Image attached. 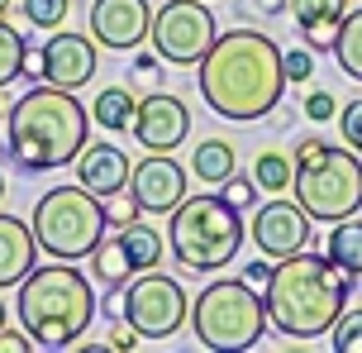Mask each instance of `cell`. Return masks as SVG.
I'll return each mask as SVG.
<instances>
[{"instance_id": "1", "label": "cell", "mask_w": 362, "mask_h": 353, "mask_svg": "<svg viewBox=\"0 0 362 353\" xmlns=\"http://www.w3.org/2000/svg\"><path fill=\"white\" fill-rule=\"evenodd\" d=\"M200 67V96L205 105L224 120H262L276 110V100L286 91L281 72V48L257 29H229L210 43V53L196 62Z\"/></svg>"}, {"instance_id": "2", "label": "cell", "mask_w": 362, "mask_h": 353, "mask_svg": "<svg viewBox=\"0 0 362 353\" xmlns=\"http://www.w3.org/2000/svg\"><path fill=\"white\" fill-rule=\"evenodd\" d=\"M348 291H353V272L329 262L325 253L300 248L272 267L262 301H267L272 330H281L286 339H320L348 311Z\"/></svg>"}, {"instance_id": "3", "label": "cell", "mask_w": 362, "mask_h": 353, "mask_svg": "<svg viewBox=\"0 0 362 353\" xmlns=\"http://www.w3.org/2000/svg\"><path fill=\"white\" fill-rule=\"evenodd\" d=\"M10 158L24 172H57L86 149L90 115L67 86H29L10 110Z\"/></svg>"}, {"instance_id": "4", "label": "cell", "mask_w": 362, "mask_h": 353, "mask_svg": "<svg viewBox=\"0 0 362 353\" xmlns=\"http://www.w3.org/2000/svg\"><path fill=\"white\" fill-rule=\"evenodd\" d=\"M95 320V291L90 277L76 272V262L53 258L19 282V325L38 349H72Z\"/></svg>"}, {"instance_id": "5", "label": "cell", "mask_w": 362, "mask_h": 353, "mask_svg": "<svg viewBox=\"0 0 362 353\" xmlns=\"http://www.w3.org/2000/svg\"><path fill=\"white\" fill-rule=\"evenodd\" d=\"M296 201L305 205L310 220H325V224H339L348 215L362 210V158L353 149H339L329 139H300L296 144Z\"/></svg>"}, {"instance_id": "6", "label": "cell", "mask_w": 362, "mask_h": 353, "mask_svg": "<svg viewBox=\"0 0 362 353\" xmlns=\"http://www.w3.org/2000/svg\"><path fill=\"white\" fill-rule=\"evenodd\" d=\"M167 239H172V258L186 272H219L224 262L238 258L243 220L224 196H181Z\"/></svg>"}, {"instance_id": "7", "label": "cell", "mask_w": 362, "mask_h": 353, "mask_svg": "<svg viewBox=\"0 0 362 353\" xmlns=\"http://www.w3.org/2000/svg\"><path fill=\"white\" fill-rule=\"evenodd\" d=\"M267 301L243 277H219L191 301V330L205 349L243 353L267 335Z\"/></svg>"}, {"instance_id": "8", "label": "cell", "mask_w": 362, "mask_h": 353, "mask_svg": "<svg viewBox=\"0 0 362 353\" xmlns=\"http://www.w3.org/2000/svg\"><path fill=\"white\" fill-rule=\"evenodd\" d=\"M34 239H38V253L48 258H62V262H81L90 258V248L105 239V201L90 196L86 186H53L43 191L34 205Z\"/></svg>"}, {"instance_id": "9", "label": "cell", "mask_w": 362, "mask_h": 353, "mask_svg": "<svg viewBox=\"0 0 362 353\" xmlns=\"http://www.w3.org/2000/svg\"><path fill=\"white\" fill-rule=\"evenodd\" d=\"M124 320L139 330L144 339H172L191 320V296L177 277H167L158 267L148 272H134L124 282V301H119Z\"/></svg>"}, {"instance_id": "10", "label": "cell", "mask_w": 362, "mask_h": 353, "mask_svg": "<svg viewBox=\"0 0 362 353\" xmlns=\"http://www.w3.org/2000/svg\"><path fill=\"white\" fill-rule=\"evenodd\" d=\"M153 53L172 62V67H196L200 57L210 53V43L219 38L215 15L205 0H167L163 10H153Z\"/></svg>"}, {"instance_id": "11", "label": "cell", "mask_w": 362, "mask_h": 353, "mask_svg": "<svg viewBox=\"0 0 362 353\" xmlns=\"http://www.w3.org/2000/svg\"><path fill=\"white\" fill-rule=\"evenodd\" d=\"M248 234H253L257 253H267L272 262H281V258L300 253V248L310 243V215H305V205H300V201L272 196L267 205H257Z\"/></svg>"}, {"instance_id": "12", "label": "cell", "mask_w": 362, "mask_h": 353, "mask_svg": "<svg viewBox=\"0 0 362 353\" xmlns=\"http://www.w3.org/2000/svg\"><path fill=\"white\" fill-rule=\"evenodd\" d=\"M129 134L139 139V149H144V153H177L181 139L191 134V110H186V100H181V96L153 91V96L139 100Z\"/></svg>"}, {"instance_id": "13", "label": "cell", "mask_w": 362, "mask_h": 353, "mask_svg": "<svg viewBox=\"0 0 362 353\" xmlns=\"http://www.w3.org/2000/svg\"><path fill=\"white\" fill-rule=\"evenodd\" d=\"M153 29V5L148 0H90V38L105 53L139 48Z\"/></svg>"}, {"instance_id": "14", "label": "cell", "mask_w": 362, "mask_h": 353, "mask_svg": "<svg viewBox=\"0 0 362 353\" xmlns=\"http://www.w3.org/2000/svg\"><path fill=\"white\" fill-rule=\"evenodd\" d=\"M186 172L181 163H172V153H148L139 168L129 172V196L139 201L144 215H172L186 196Z\"/></svg>"}, {"instance_id": "15", "label": "cell", "mask_w": 362, "mask_h": 353, "mask_svg": "<svg viewBox=\"0 0 362 353\" xmlns=\"http://www.w3.org/2000/svg\"><path fill=\"white\" fill-rule=\"evenodd\" d=\"M43 53V81H53V86H86L90 76H95V38L86 34H72V29H48V43L38 48Z\"/></svg>"}, {"instance_id": "16", "label": "cell", "mask_w": 362, "mask_h": 353, "mask_svg": "<svg viewBox=\"0 0 362 353\" xmlns=\"http://www.w3.org/2000/svg\"><path fill=\"white\" fill-rule=\"evenodd\" d=\"M129 172L134 163L124 158V149H115V144H86V149L76 153V182L86 186L90 196H115V191H129Z\"/></svg>"}, {"instance_id": "17", "label": "cell", "mask_w": 362, "mask_h": 353, "mask_svg": "<svg viewBox=\"0 0 362 353\" xmlns=\"http://www.w3.org/2000/svg\"><path fill=\"white\" fill-rule=\"evenodd\" d=\"M38 262V239L34 224L19 220V215H0V291L19 287V282L34 272Z\"/></svg>"}, {"instance_id": "18", "label": "cell", "mask_w": 362, "mask_h": 353, "mask_svg": "<svg viewBox=\"0 0 362 353\" xmlns=\"http://www.w3.org/2000/svg\"><path fill=\"white\" fill-rule=\"evenodd\" d=\"M119 248L129 253V262H134V272H148V267H158L163 262V234L153 229L148 220H129L119 224Z\"/></svg>"}, {"instance_id": "19", "label": "cell", "mask_w": 362, "mask_h": 353, "mask_svg": "<svg viewBox=\"0 0 362 353\" xmlns=\"http://www.w3.org/2000/svg\"><path fill=\"white\" fill-rule=\"evenodd\" d=\"M234 168H238V158L229 139H200L191 149V177H200V182L219 186L224 177H234Z\"/></svg>"}, {"instance_id": "20", "label": "cell", "mask_w": 362, "mask_h": 353, "mask_svg": "<svg viewBox=\"0 0 362 353\" xmlns=\"http://www.w3.org/2000/svg\"><path fill=\"white\" fill-rule=\"evenodd\" d=\"M134 110H139V96L124 91V86H105V91L90 100V120L105 134H124L134 125Z\"/></svg>"}, {"instance_id": "21", "label": "cell", "mask_w": 362, "mask_h": 353, "mask_svg": "<svg viewBox=\"0 0 362 353\" xmlns=\"http://www.w3.org/2000/svg\"><path fill=\"white\" fill-rule=\"evenodd\" d=\"M325 258L339 262L344 272H353V277H358V272H362V215H348V220H339L334 229H329Z\"/></svg>"}, {"instance_id": "22", "label": "cell", "mask_w": 362, "mask_h": 353, "mask_svg": "<svg viewBox=\"0 0 362 353\" xmlns=\"http://www.w3.org/2000/svg\"><path fill=\"white\" fill-rule=\"evenodd\" d=\"M90 277L100 282V287H124L129 277H134V262H129V253L119 248V239H100L95 248H90Z\"/></svg>"}, {"instance_id": "23", "label": "cell", "mask_w": 362, "mask_h": 353, "mask_svg": "<svg viewBox=\"0 0 362 353\" xmlns=\"http://www.w3.org/2000/svg\"><path fill=\"white\" fill-rule=\"evenodd\" d=\"M334 57L353 81H362V10L339 19V38H334Z\"/></svg>"}, {"instance_id": "24", "label": "cell", "mask_w": 362, "mask_h": 353, "mask_svg": "<svg viewBox=\"0 0 362 353\" xmlns=\"http://www.w3.org/2000/svg\"><path fill=\"white\" fill-rule=\"evenodd\" d=\"M291 177H296V163H291V153L281 149H262L253 158V182L262 186V191H272V196H281L291 186Z\"/></svg>"}, {"instance_id": "25", "label": "cell", "mask_w": 362, "mask_h": 353, "mask_svg": "<svg viewBox=\"0 0 362 353\" xmlns=\"http://www.w3.org/2000/svg\"><path fill=\"white\" fill-rule=\"evenodd\" d=\"M24 53H29L24 34L15 24H5V15H0V86H10V81L24 76Z\"/></svg>"}, {"instance_id": "26", "label": "cell", "mask_w": 362, "mask_h": 353, "mask_svg": "<svg viewBox=\"0 0 362 353\" xmlns=\"http://www.w3.org/2000/svg\"><path fill=\"white\" fill-rule=\"evenodd\" d=\"M67 10H72V0H24V19L34 29H62Z\"/></svg>"}, {"instance_id": "27", "label": "cell", "mask_w": 362, "mask_h": 353, "mask_svg": "<svg viewBox=\"0 0 362 353\" xmlns=\"http://www.w3.org/2000/svg\"><path fill=\"white\" fill-rule=\"evenodd\" d=\"M334 349L339 353H362V306L358 311H344L334 320Z\"/></svg>"}, {"instance_id": "28", "label": "cell", "mask_w": 362, "mask_h": 353, "mask_svg": "<svg viewBox=\"0 0 362 353\" xmlns=\"http://www.w3.org/2000/svg\"><path fill=\"white\" fill-rule=\"evenodd\" d=\"M286 10L296 15V24H310V19H344V0H286Z\"/></svg>"}, {"instance_id": "29", "label": "cell", "mask_w": 362, "mask_h": 353, "mask_svg": "<svg viewBox=\"0 0 362 353\" xmlns=\"http://www.w3.org/2000/svg\"><path fill=\"white\" fill-rule=\"evenodd\" d=\"M219 196L243 215V210H253V205H257V182H253V177H224V182H219Z\"/></svg>"}, {"instance_id": "30", "label": "cell", "mask_w": 362, "mask_h": 353, "mask_svg": "<svg viewBox=\"0 0 362 353\" xmlns=\"http://www.w3.org/2000/svg\"><path fill=\"white\" fill-rule=\"evenodd\" d=\"M300 34H305V48H310V53H334L339 19H310V24H300Z\"/></svg>"}, {"instance_id": "31", "label": "cell", "mask_w": 362, "mask_h": 353, "mask_svg": "<svg viewBox=\"0 0 362 353\" xmlns=\"http://www.w3.org/2000/svg\"><path fill=\"white\" fill-rule=\"evenodd\" d=\"M339 134H344V144L362 158V100H348L344 110H339Z\"/></svg>"}, {"instance_id": "32", "label": "cell", "mask_w": 362, "mask_h": 353, "mask_svg": "<svg viewBox=\"0 0 362 353\" xmlns=\"http://www.w3.org/2000/svg\"><path fill=\"white\" fill-rule=\"evenodd\" d=\"M144 210H139V201L129 196V191H115V196H105V224H129V220H139Z\"/></svg>"}, {"instance_id": "33", "label": "cell", "mask_w": 362, "mask_h": 353, "mask_svg": "<svg viewBox=\"0 0 362 353\" xmlns=\"http://www.w3.org/2000/svg\"><path fill=\"white\" fill-rule=\"evenodd\" d=\"M281 72H286V81H310V76H315V53H310V48L281 53Z\"/></svg>"}, {"instance_id": "34", "label": "cell", "mask_w": 362, "mask_h": 353, "mask_svg": "<svg viewBox=\"0 0 362 353\" xmlns=\"http://www.w3.org/2000/svg\"><path fill=\"white\" fill-rule=\"evenodd\" d=\"M139 344H144V335H139V330H134V325H110V335H105V349H119V353H129V349H139Z\"/></svg>"}, {"instance_id": "35", "label": "cell", "mask_w": 362, "mask_h": 353, "mask_svg": "<svg viewBox=\"0 0 362 353\" xmlns=\"http://www.w3.org/2000/svg\"><path fill=\"white\" fill-rule=\"evenodd\" d=\"M305 115L315 120V125H329V120H334V96L329 91H310L305 96Z\"/></svg>"}, {"instance_id": "36", "label": "cell", "mask_w": 362, "mask_h": 353, "mask_svg": "<svg viewBox=\"0 0 362 353\" xmlns=\"http://www.w3.org/2000/svg\"><path fill=\"white\" fill-rule=\"evenodd\" d=\"M134 81H158V72H163V57H148V53H139L134 62Z\"/></svg>"}, {"instance_id": "37", "label": "cell", "mask_w": 362, "mask_h": 353, "mask_svg": "<svg viewBox=\"0 0 362 353\" xmlns=\"http://www.w3.org/2000/svg\"><path fill=\"white\" fill-rule=\"evenodd\" d=\"M243 282H248V287H253V291H267V282H272V267L267 262H248V267H243Z\"/></svg>"}, {"instance_id": "38", "label": "cell", "mask_w": 362, "mask_h": 353, "mask_svg": "<svg viewBox=\"0 0 362 353\" xmlns=\"http://www.w3.org/2000/svg\"><path fill=\"white\" fill-rule=\"evenodd\" d=\"M34 339L29 335H15V330H0V353H29Z\"/></svg>"}, {"instance_id": "39", "label": "cell", "mask_w": 362, "mask_h": 353, "mask_svg": "<svg viewBox=\"0 0 362 353\" xmlns=\"http://www.w3.org/2000/svg\"><path fill=\"white\" fill-rule=\"evenodd\" d=\"M0 330H5V301H0Z\"/></svg>"}, {"instance_id": "40", "label": "cell", "mask_w": 362, "mask_h": 353, "mask_svg": "<svg viewBox=\"0 0 362 353\" xmlns=\"http://www.w3.org/2000/svg\"><path fill=\"white\" fill-rule=\"evenodd\" d=\"M5 10H10V0H0V15H5Z\"/></svg>"}, {"instance_id": "41", "label": "cell", "mask_w": 362, "mask_h": 353, "mask_svg": "<svg viewBox=\"0 0 362 353\" xmlns=\"http://www.w3.org/2000/svg\"><path fill=\"white\" fill-rule=\"evenodd\" d=\"M0 201H5V177H0Z\"/></svg>"}, {"instance_id": "42", "label": "cell", "mask_w": 362, "mask_h": 353, "mask_svg": "<svg viewBox=\"0 0 362 353\" xmlns=\"http://www.w3.org/2000/svg\"><path fill=\"white\" fill-rule=\"evenodd\" d=\"M0 120H5V115H0Z\"/></svg>"}]
</instances>
